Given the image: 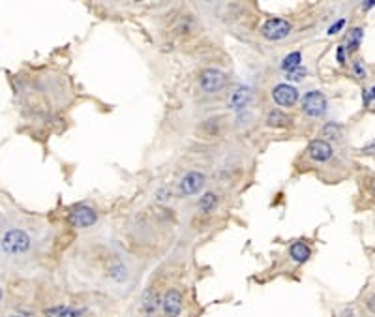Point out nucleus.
Here are the masks:
<instances>
[{
	"mask_svg": "<svg viewBox=\"0 0 375 317\" xmlns=\"http://www.w3.org/2000/svg\"><path fill=\"white\" fill-rule=\"evenodd\" d=\"M343 25H345V19H340L338 23H334V25H332V27H330V29H329V34H336L338 30L343 29Z\"/></svg>",
	"mask_w": 375,
	"mask_h": 317,
	"instance_id": "19",
	"label": "nucleus"
},
{
	"mask_svg": "<svg viewBox=\"0 0 375 317\" xmlns=\"http://www.w3.org/2000/svg\"><path fill=\"white\" fill-rule=\"evenodd\" d=\"M310 248H308L304 242H296L291 246V257H293L296 263H304V261H308V257H310Z\"/></svg>",
	"mask_w": 375,
	"mask_h": 317,
	"instance_id": "14",
	"label": "nucleus"
},
{
	"mask_svg": "<svg viewBox=\"0 0 375 317\" xmlns=\"http://www.w3.org/2000/svg\"><path fill=\"white\" fill-rule=\"evenodd\" d=\"M143 310L144 311H154L158 308V304H160V295L156 293V291H154V289L150 287V289H146V291H144L143 293Z\"/></svg>",
	"mask_w": 375,
	"mask_h": 317,
	"instance_id": "12",
	"label": "nucleus"
},
{
	"mask_svg": "<svg viewBox=\"0 0 375 317\" xmlns=\"http://www.w3.org/2000/svg\"><path fill=\"white\" fill-rule=\"evenodd\" d=\"M203 184H205V177L201 173H197V171H191L180 182V191L184 196H193V193H197V191L201 190Z\"/></svg>",
	"mask_w": 375,
	"mask_h": 317,
	"instance_id": "8",
	"label": "nucleus"
},
{
	"mask_svg": "<svg viewBox=\"0 0 375 317\" xmlns=\"http://www.w3.org/2000/svg\"><path fill=\"white\" fill-rule=\"evenodd\" d=\"M289 32H291V25L285 21V19H268L265 25H263V36L266 40H283L287 38Z\"/></svg>",
	"mask_w": 375,
	"mask_h": 317,
	"instance_id": "2",
	"label": "nucleus"
},
{
	"mask_svg": "<svg viewBox=\"0 0 375 317\" xmlns=\"http://www.w3.org/2000/svg\"><path fill=\"white\" fill-rule=\"evenodd\" d=\"M302 107H304V113L310 116H321L327 111V98L323 94L313 90V92H308L302 100Z\"/></svg>",
	"mask_w": 375,
	"mask_h": 317,
	"instance_id": "3",
	"label": "nucleus"
},
{
	"mask_svg": "<svg viewBox=\"0 0 375 317\" xmlns=\"http://www.w3.org/2000/svg\"><path fill=\"white\" fill-rule=\"evenodd\" d=\"M272 98L278 105L282 107H289V105H294V102L298 100V92L296 88L291 87V85H278L272 90Z\"/></svg>",
	"mask_w": 375,
	"mask_h": 317,
	"instance_id": "6",
	"label": "nucleus"
},
{
	"mask_svg": "<svg viewBox=\"0 0 375 317\" xmlns=\"http://www.w3.org/2000/svg\"><path fill=\"white\" fill-rule=\"evenodd\" d=\"M216 207H218V197L214 196V193H205L203 199L199 201V210L205 214L212 212Z\"/></svg>",
	"mask_w": 375,
	"mask_h": 317,
	"instance_id": "15",
	"label": "nucleus"
},
{
	"mask_svg": "<svg viewBox=\"0 0 375 317\" xmlns=\"http://www.w3.org/2000/svg\"><path fill=\"white\" fill-rule=\"evenodd\" d=\"M266 122H268V126L272 128H285L291 124V116L285 115L283 111H272L270 115H268V118H266Z\"/></svg>",
	"mask_w": 375,
	"mask_h": 317,
	"instance_id": "13",
	"label": "nucleus"
},
{
	"mask_svg": "<svg viewBox=\"0 0 375 317\" xmlns=\"http://www.w3.org/2000/svg\"><path fill=\"white\" fill-rule=\"evenodd\" d=\"M0 246H2V250H4L6 254H12V255L24 254V252L30 248V236L27 235L24 231L12 229V231H8L6 235L2 236Z\"/></svg>",
	"mask_w": 375,
	"mask_h": 317,
	"instance_id": "1",
	"label": "nucleus"
},
{
	"mask_svg": "<svg viewBox=\"0 0 375 317\" xmlns=\"http://www.w3.org/2000/svg\"><path fill=\"white\" fill-rule=\"evenodd\" d=\"M249 98H252V90L248 87H237L229 98V105L233 109H244L248 105Z\"/></svg>",
	"mask_w": 375,
	"mask_h": 317,
	"instance_id": "10",
	"label": "nucleus"
},
{
	"mask_svg": "<svg viewBox=\"0 0 375 317\" xmlns=\"http://www.w3.org/2000/svg\"><path fill=\"white\" fill-rule=\"evenodd\" d=\"M371 98H375V87L371 88Z\"/></svg>",
	"mask_w": 375,
	"mask_h": 317,
	"instance_id": "23",
	"label": "nucleus"
},
{
	"mask_svg": "<svg viewBox=\"0 0 375 317\" xmlns=\"http://www.w3.org/2000/svg\"><path fill=\"white\" fill-rule=\"evenodd\" d=\"M308 152H310V158L315 160V162H327L332 156V147L327 141H323V139H315V141L310 143Z\"/></svg>",
	"mask_w": 375,
	"mask_h": 317,
	"instance_id": "9",
	"label": "nucleus"
},
{
	"mask_svg": "<svg viewBox=\"0 0 375 317\" xmlns=\"http://www.w3.org/2000/svg\"><path fill=\"white\" fill-rule=\"evenodd\" d=\"M357 74H358V75H362V74H364V71H362V66H360V64H358V62H357Z\"/></svg>",
	"mask_w": 375,
	"mask_h": 317,
	"instance_id": "22",
	"label": "nucleus"
},
{
	"mask_svg": "<svg viewBox=\"0 0 375 317\" xmlns=\"http://www.w3.org/2000/svg\"><path fill=\"white\" fill-rule=\"evenodd\" d=\"M83 310H73L68 306H55V308H47L45 317H79Z\"/></svg>",
	"mask_w": 375,
	"mask_h": 317,
	"instance_id": "11",
	"label": "nucleus"
},
{
	"mask_svg": "<svg viewBox=\"0 0 375 317\" xmlns=\"http://www.w3.org/2000/svg\"><path fill=\"white\" fill-rule=\"evenodd\" d=\"M225 85V75L218 69H205L201 74V88L207 94L219 92Z\"/></svg>",
	"mask_w": 375,
	"mask_h": 317,
	"instance_id": "4",
	"label": "nucleus"
},
{
	"mask_svg": "<svg viewBox=\"0 0 375 317\" xmlns=\"http://www.w3.org/2000/svg\"><path fill=\"white\" fill-rule=\"evenodd\" d=\"M336 57H338V62L345 64V51H343V47H338V53H336Z\"/></svg>",
	"mask_w": 375,
	"mask_h": 317,
	"instance_id": "20",
	"label": "nucleus"
},
{
	"mask_svg": "<svg viewBox=\"0 0 375 317\" xmlns=\"http://www.w3.org/2000/svg\"><path fill=\"white\" fill-rule=\"evenodd\" d=\"M368 308L371 311H375V297H371V299L368 300Z\"/></svg>",
	"mask_w": 375,
	"mask_h": 317,
	"instance_id": "21",
	"label": "nucleus"
},
{
	"mask_svg": "<svg viewBox=\"0 0 375 317\" xmlns=\"http://www.w3.org/2000/svg\"><path fill=\"white\" fill-rule=\"evenodd\" d=\"M163 311L167 317H179L180 311H182V297L177 289H169L165 297H163Z\"/></svg>",
	"mask_w": 375,
	"mask_h": 317,
	"instance_id": "7",
	"label": "nucleus"
},
{
	"mask_svg": "<svg viewBox=\"0 0 375 317\" xmlns=\"http://www.w3.org/2000/svg\"><path fill=\"white\" fill-rule=\"evenodd\" d=\"M96 212L94 208L90 207H77L69 212V224L75 225V227H90V225L96 224Z\"/></svg>",
	"mask_w": 375,
	"mask_h": 317,
	"instance_id": "5",
	"label": "nucleus"
},
{
	"mask_svg": "<svg viewBox=\"0 0 375 317\" xmlns=\"http://www.w3.org/2000/svg\"><path fill=\"white\" fill-rule=\"evenodd\" d=\"M306 68H302V66H298V68H294V69H291V71H287V79L289 81H302V79H304V77H306Z\"/></svg>",
	"mask_w": 375,
	"mask_h": 317,
	"instance_id": "17",
	"label": "nucleus"
},
{
	"mask_svg": "<svg viewBox=\"0 0 375 317\" xmlns=\"http://www.w3.org/2000/svg\"><path fill=\"white\" fill-rule=\"evenodd\" d=\"M360 40H362V29H355L351 34V40H349V49H358V45H360Z\"/></svg>",
	"mask_w": 375,
	"mask_h": 317,
	"instance_id": "18",
	"label": "nucleus"
},
{
	"mask_svg": "<svg viewBox=\"0 0 375 317\" xmlns=\"http://www.w3.org/2000/svg\"><path fill=\"white\" fill-rule=\"evenodd\" d=\"M300 60H302V57H300L298 51L291 53V55H287V57L283 58L282 69H285V71H291V69L298 68V66H300Z\"/></svg>",
	"mask_w": 375,
	"mask_h": 317,
	"instance_id": "16",
	"label": "nucleus"
},
{
	"mask_svg": "<svg viewBox=\"0 0 375 317\" xmlns=\"http://www.w3.org/2000/svg\"><path fill=\"white\" fill-rule=\"evenodd\" d=\"M0 300H2V291H0Z\"/></svg>",
	"mask_w": 375,
	"mask_h": 317,
	"instance_id": "24",
	"label": "nucleus"
}]
</instances>
